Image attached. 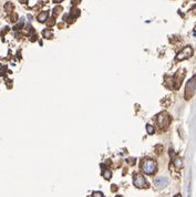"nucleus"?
<instances>
[{"mask_svg": "<svg viewBox=\"0 0 196 197\" xmlns=\"http://www.w3.org/2000/svg\"><path fill=\"white\" fill-rule=\"evenodd\" d=\"M146 132L149 134H153L154 133V127L152 125H146Z\"/></svg>", "mask_w": 196, "mask_h": 197, "instance_id": "nucleus-11", "label": "nucleus"}, {"mask_svg": "<svg viewBox=\"0 0 196 197\" xmlns=\"http://www.w3.org/2000/svg\"><path fill=\"white\" fill-rule=\"evenodd\" d=\"M42 34H43V37H44V38H47V39H51L52 38V32H51V30H49V29L43 30Z\"/></svg>", "mask_w": 196, "mask_h": 197, "instance_id": "nucleus-9", "label": "nucleus"}, {"mask_svg": "<svg viewBox=\"0 0 196 197\" xmlns=\"http://www.w3.org/2000/svg\"><path fill=\"white\" fill-rule=\"evenodd\" d=\"M111 188H112V190H113V192H116V190H118V188H116V186H115V185H112Z\"/></svg>", "mask_w": 196, "mask_h": 197, "instance_id": "nucleus-14", "label": "nucleus"}, {"mask_svg": "<svg viewBox=\"0 0 196 197\" xmlns=\"http://www.w3.org/2000/svg\"><path fill=\"white\" fill-rule=\"evenodd\" d=\"M133 184L137 188H146V187H149V183H147V181L145 180L142 175L135 176V178L133 181Z\"/></svg>", "mask_w": 196, "mask_h": 197, "instance_id": "nucleus-4", "label": "nucleus"}, {"mask_svg": "<svg viewBox=\"0 0 196 197\" xmlns=\"http://www.w3.org/2000/svg\"><path fill=\"white\" fill-rule=\"evenodd\" d=\"M141 168H142L143 173L149 174V175H152V174H154V173L156 172L157 164H156V162L153 161V159H145L144 162L142 163V165H141Z\"/></svg>", "mask_w": 196, "mask_h": 197, "instance_id": "nucleus-1", "label": "nucleus"}, {"mask_svg": "<svg viewBox=\"0 0 196 197\" xmlns=\"http://www.w3.org/2000/svg\"><path fill=\"white\" fill-rule=\"evenodd\" d=\"M192 56H193V49H192L191 47H185V48L176 56V59H177L179 61H182V60H185V59L192 57Z\"/></svg>", "mask_w": 196, "mask_h": 197, "instance_id": "nucleus-5", "label": "nucleus"}, {"mask_svg": "<svg viewBox=\"0 0 196 197\" xmlns=\"http://www.w3.org/2000/svg\"><path fill=\"white\" fill-rule=\"evenodd\" d=\"M71 15H72V16H74V17L79 16V10H76V9H73V10H72V12H71Z\"/></svg>", "mask_w": 196, "mask_h": 197, "instance_id": "nucleus-13", "label": "nucleus"}, {"mask_svg": "<svg viewBox=\"0 0 196 197\" xmlns=\"http://www.w3.org/2000/svg\"><path fill=\"white\" fill-rule=\"evenodd\" d=\"M92 197H104L102 192H94L92 194Z\"/></svg>", "mask_w": 196, "mask_h": 197, "instance_id": "nucleus-12", "label": "nucleus"}, {"mask_svg": "<svg viewBox=\"0 0 196 197\" xmlns=\"http://www.w3.org/2000/svg\"><path fill=\"white\" fill-rule=\"evenodd\" d=\"M174 165H175V166H176V167H182V165H183V163H182V159H181V158H179V157H177V158H175V159H174Z\"/></svg>", "mask_w": 196, "mask_h": 197, "instance_id": "nucleus-10", "label": "nucleus"}, {"mask_svg": "<svg viewBox=\"0 0 196 197\" xmlns=\"http://www.w3.org/2000/svg\"><path fill=\"white\" fill-rule=\"evenodd\" d=\"M53 1H54V2H56V3H59V2H62V1H63V0H53Z\"/></svg>", "mask_w": 196, "mask_h": 197, "instance_id": "nucleus-15", "label": "nucleus"}, {"mask_svg": "<svg viewBox=\"0 0 196 197\" xmlns=\"http://www.w3.org/2000/svg\"><path fill=\"white\" fill-rule=\"evenodd\" d=\"M116 197H122V196H116Z\"/></svg>", "mask_w": 196, "mask_h": 197, "instance_id": "nucleus-18", "label": "nucleus"}, {"mask_svg": "<svg viewBox=\"0 0 196 197\" xmlns=\"http://www.w3.org/2000/svg\"><path fill=\"white\" fill-rule=\"evenodd\" d=\"M169 183H170L169 178H167V177H164V176L156 177V178L154 180V185H155L156 188H159V189L165 188V187L169 185Z\"/></svg>", "mask_w": 196, "mask_h": 197, "instance_id": "nucleus-3", "label": "nucleus"}, {"mask_svg": "<svg viewBox=\"0 0 196 197\" xmlns=\"http://www.w3.org/2000/svg\"><path fill=\"white\" fill-rule=\"evenodd\" d=\"M47 19H48V12L47 11H42V12L39 13V16H38L39 22H45Z\"/></svg>", "mask_w": 196, "mask_h": 197, "instance_id": "nucleus-7", "label": "nucleus"}, {"mask_svg": "<svg viewBox=\"0 0 196 197\" xmlns=\"http://www.w3.org/2000/svg\"><path fill=\"white\" fill-rule=\"evenodd\" d=\"M195 90H196V76H194V78H192L188 81L187 85H186V94H185V96L186 98H191L194 94Z\"/></svg>", "mask_w": 196, "mask_h": 197, "instance_id": "nucleus-2", "label": "nucleus"}, {"mask_svg": "<svg viewBox=\"0 0 196 197\" xmlns=\"http://www.w3.org/2000/svg\"><path fill=\"white\" fill-rule=\"evenodd\" d=\"M102 176L105 178V180H111V177H112V173H111V171H109V170H105L104 172L102 173Z\"/></svg>", "mask_w": 196, "mask_h": 197, "instance_id": "nucleus-8", "label": "nucleus"}, {"mask_svg": "<svg viewBox=\"0 0 196 197\" xmlns=\"http://www.w3.org/2000/svg\"><path fill=\"white\" fill-rule=\"evenodd\" d=\"M20 1H21L22 3H26V1H27V0H20Z\"/></svg>", "mask_w": 196, "mask_h": 197, "instance_id": "nucleus-17", "label": "nucleus"}, {"mask_svg": "<svg viewBox=\"0 0 196 197\" xmlns=\"http://www.w3.org/2000/svg\"><path fill=\"white\" fill-rule=\"evenodd\" d=\"M174 197H182V195H181V194H176Z\"/></svg>", "mask_w": 196, "mask_h": 197, "instance_id": "nucleus-16", "label": "nucleus"}, {"mask_svg": "<svg viewBox=\"0 0 196 197\" xmlns=\"http://www.w3.org/2000/svg\"><path fill=\"white\" fill-rule=\"evenodd\" d=\"M157 124L161 127H166L170 124V117H169V115L166 114L165 112H163V113H161L157 116Z\"/></svg>", "mask_w": 196, "mask_h": 197, "instance_id": "nucleus-6", "label": "nucleus"}]
</instances>
